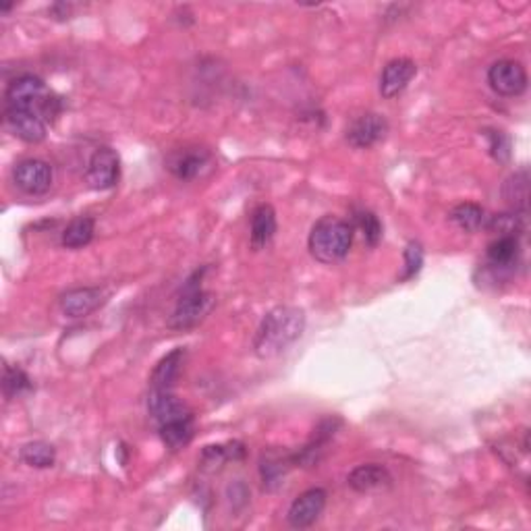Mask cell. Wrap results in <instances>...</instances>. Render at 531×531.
I'll return each mask as SVG.
<instances>
[{
  "instance_id": "6da1fadb",
  "label": "cell",
  "mask_w": 531,
  "mask_h": 531,
  "mask_svg": "<svg viewBox=\"0 0 531 531\" xmlns=\"http://www.w3.org/2000/svg\"><path fill=\"white\" fill-rule=\"evenodd\" d=\"M306 330V314L293 306H278L264 316L254 338V351L260 359H272L285 353Z\"/></svg>"
},
{
  "instance_id": "7a4b0ae2",
  "label": "cell",
  "mask_w": 531,
  "mask_h": 531,
  "mask_svg": "<svg viewBox=\"0 0 531 531\" xmlns=\"http://www.w3.org/2000/svg\"><path fill=\"white\" fill-rule=\"evenodd\" d=\"M353 224L338 216H322L312 226L307 237V247L318 262L337 264L343 262L353 245Z\"/></svg>"
},
{
  "instance_id": "3957f363",
  "label": "cell",
  "mask_w": 531,
  "mask_h": 531,
  "mask_svg": "<svg viewBox=\"0 0 531 531\" xmlns=\"http://www.w3.org/2000/svg\"><path fill=\"white\" fill-rule=\"evenodd\" d=\"M6 106L26 109L40 115L47 123H52L60 115V98L36 75H21L13 79L5 94Z\"/></svg>"
},
{
  "instance_id": "277c9868",
  "label": "cell",
  "mask_w": 531,
  "mask_h": 531,
  "mask_svg": "<svg viewBox=\"0 0 531 531\" xmlns=\"http://www.w3.org/2000/svg\"><path fill=\"white\" fill-rule=\"evenodd\" d=\"M203 272H206V268L195 270L185 283L183 293H181V297L177 301V306H174V312L169 320V326L172 330L195 328L197 324H202L203 320H206L208 314L212 312V307H214V303H216L214 295L202 289Z\"/></svg>"
},
{
  "instance_id": "5b68a950",
  "label": "cell",
  "mask_w": 531,
  "mask_h": 531,
  "mask_svg": "<svg viewBox=\"0 0 531 531\" xmlns=\"http://www.w3.org/2000/svg\"><path fill=\"white\" fill-rule=\"evenodd\" d=\"M488 83L498 96L517 98L527 89V71L519 60L503 58L496 60L488 69Z\"/></svg>"
},
{
  "instance_id": "8992f818",
  "label": "cell",
  "mask_w": 531,
  "mask_h": 531,
  "mask_svg": "<svg viewBox=\"0 0 531 531\" xmlns=\"http://www.w3.org/2000/svg\"><path fill=\"white\" fill-rule=\"evenodd\" d=\"M120 158L112 148H98L88 162L86 181L96 192H106L119 183Z\"/></svg>"
},
{
  "instance_id": "52a82bcc",
  "label": "cell",
  "mask_w": 531,
  "mask_h": 531,
  "mask_svg": "<svg viewBox=\"0 0 531 531\" xmlns=\"http://www.w3.org/2000/svg\"><path fill=\"white\" fill-rule=\"evenodd\" d=\"M13 179L21 192H26L27 195H44L50 192L55 172H52V166L47 161L26 158L13 169Z\"/></svg>"
},
{
  "instance_id": "ba28073f",
  "label": "cell",
  "mask_w": 531,
  "mask_h": 531,
  "mask_svg": "<svg viewBox=\"0 0 531 531\" xmlns=\"http://www.w3.org/2000/svg\"><path fill=\"white\" fill-rule=\"evenodd\" d=\"M389 135V120L378 112H366L353 120L347 129V141L355 150L374 148Z\"/></svg>"
},
{
  "instance_id": "9c48e42d",
  "label": "cell",
  "mask_w": 531,
  "mask_h": 531,
  "mask_svg": "<svg viewBox=\"0 0 531 531\" xmlns=\"http://www.w3.org/2000/svg\"><path fill=\"white\" fill-rule=\"evenodd\" d=\"M164 164L177 179L193 181L210 169L212 154L206 148H181L171 151Z\"/></svg>"
},
{
  "instance_id": "30bf717a",
  "label": "cell",
  "mask_w": 531,
  "mask_h": 531,
  "mask_svg": "<svg viewBox=\"0 0 531 531\" xmlns=\"http://www.w3.org/2000/svg\"><path fill=\"white\" fill-rule=\"evenodd\" d=\"M326 500L328 495L322 488H309L293 500L286 513V521L293 529H307L320 519V515L326 508Z\"/></svg>"
},
{
  "instance_id": "8fae6325",
  "label": "cell",
  "mask_w": 531,
  "mask_h": 531,
  "mask_svg": "<svg viewBox=\"0 0 531 531\" xmlns=\"http://www.w3.org/2000/svg\"><path fill=\"white\" fill-rule=\"evenodd\" d=\"M5 123L15 138L26 143H42L48 135V123L40 115L26 109L5 106Z\"/></svg>"
},
{
  "instance_id": "7c38bea8",
  "label": "cell",
  "mask_w": 531,
  "mask_h": 531,
  "mask_svg": "<svg viewBox=\"0 0 531 531\" xmlns=\"http://www.w3.org/2000/svg\"><path fill=\"white\" fill-rule=\"evenodd\" d=\"M392 475L384 465L378 463H366L358 465L351 474L347 475V485L358 495H374V492H384L392 488Z\"/></svg>"
},
{
  "instance_id": "4fadbf2b",
  "label": "cell",
  "mask_w": 531,
  "mask_h": 531,
  "mask_svg": "<svg viewBox=\"0 0 531 531\" xmlns=\"http://www.w3.org/2000/svg\"><path fill=\"white\" fill-rule=\"evenodd\" d=\"M417 75V65L411 58H392L390 63H386L380 75V94L386 100H392L399 94H403L409 83Z\"/></svg>"
},
{
  "instance_id": "5bb4252c",
  "label": "cell",
  "mask_w": 531,
  "mask_h": 531,
  "mask_svg": "<svg viewBox=\"0 0 531 531\" xmlns=\"http://www.w3.org/2000/svg\"><path fill=\"white\" fill-rule=\"evenodd\" d=\"M106 301V293L98 286H79V289L67 291L60 297V312L67 318H86L94 314Z\"/></svg>"
},
{
  "instance_id": "9a60e30c",
  "label": "cell",
  "mask_w": 531,
  "mask_h": 531,
  "mask_svg": "<svg viewBox=\"0 0 531 531\" xmlns=\"http://www.w3.org/2000/svg\"><path fill=\"white\" fill-rule=\"evenodd\" d=\"M148 413L151 415L158 426H162L166 422L172 420H181V417H189L192 411H189L187 405L183 401L174 397L172 390H151L148 394Z\"/></svg>"
},
{
  "instance_id": "2e32d148",
  "label": "cell",
  "mask_w": 531,
  "mask_h": 531,
  "mask_svg": "<svg viewBox=\"0 0 531 531\" xmlns=\"http://www.w3.org/2000/svg\"><path fill=\"white\" fill-rule=\"evenodd\" d=\"M278 229L276 223V212L270 203H260L252 212V224H249V243L255 249H264L268 243L275 239Z\"/></svg>"
},
{
  "instance_id": "e0dca14e",
  "label": "cell",
  "mask_w": 531,
  "mask_h": 531,
  "mask_svg": "<svg viewBox=\"0 0 531 531\" xmlns=\"http://www.w3.org/2000/svg\"><path fill=\"white\" fill-rule=\"evenodd\" d=\"M185 359V349H174L169 355L156 363L154 371L150 376V389L151 390H172L174 382L181 374V366Z\"/></svg>"
},
{
  "instance_id": "ac0fdd59",
  "label": "cell",
  "mask_w": 531,
  "mask_h": 531,
  "mask_svg": "<svg viewBox=\"0 0 531 531\" xmlns=\"http://www.w3.org/2000/svg\"><path fill=\"white\" fill-rule=\"evenodd\" d=\"M158 432H161L162 442L169 446L171 451H179L192 442V438L195 434V423H193V415L189 417H181V420H172L166 422L162 426H158Z\"/></svg>"
},
{
  "instance_id": "d6986e66",
  "label": "cell",
  "mask_w": 531,
  "mask_h": 531,
  "mask_svg": "<svg viewBox=\"0 0 531 531\" xmlns=\"http://www.w3.org/2000/svg\"><path fill=\"white\" fill-rule=\"evenodd\" d=\"M521 254L519 237H508V234H498V237L488 245V262L495 266V268H511V266L517 262V257Z\"/></svg>"
},
{
  "instance_id": "ffe728a7",
  "label": "cell",
  "mask_w": 531,
  "mask_h": 531,
  "mask_svg": "<svg viewBox=\"0 0 531 531\" xmlns=\"http://www.w3.org/2000/svg\"><path fill=\"white\" fill-rule=\"evenodd\" d=\"M451 223L457 224L461 231L465 233H477L485 229V223H488V214L480 206V203L474 202H463L459 206H454L451 210Z\"/></svg>"
},
{
  "instance_id": "44dd1931",
  "label": "cell",
  "mask_w": 531,
  "mask_h": 531,
  "mask_svg": "<svg viewBox=\"0 0 531 531\" xmlns=\"http://www.w3.org/2000/svg\"><path fill=\"white\" fill-rule=\"evenodd\" d=\"M96 233V220L92 216H78L65 226L60 243L67 249H81L92 243Z\"/></svg>"
},
{
  "instance_id": "7402d4cb",
  "label": "cell",
  "mask_w": 531,
  "mask_h": 531,
  "mask_svg": "<svg viewBox=\"0 0 531 531\" xmlns=\"http://www.w3.org/2000/svg\"><path fill=\"white\" fill-rule=\"evenodd\" d=\"M505 200L517 212H527L529 202V172L527 169H521L506 179L503 187Z\"/></svg>"
},
{
  "instance_id": "603a6c76",
  "label": "cell",
  "mask_w": 531,
  "mask_h": 531,
  "mask_svg": "<svg viewBox=\"0 0 531 531\" xmlns=\"http://www.w3.org/2000/svg\"><path fill=\"white\" fill-rule=\"evenodd\" d=\"M19 459L34 469H48L55 467L57 449L52 444L44 442V440H36V442H27L21 446Z\"/></svg>"
},
{
  "instance_id": "cb8c5ba5",
  "label": "cell",
  "mask_w": 531,
  "mask_h": 531,
  "mask_svg": "<svg viewBox=\"0 0 531 531\" xmlns=\"http://www.w3.org/2000/svg\"><path fill=\"white\" fill-rule=\"evenodd\" d=\"M293 465V459L291 457H278V454H264L262 463H260V474H262V480L264 485L268 490H275L278 488L280 484H283L286 472H289V467Z\"/></svg>"
},
{
  "instance_id": "d4e9b609",
  "label": "cell",
  "mask_w": 531,
  "mask_h": 531,
  "mask_svg": "<svg viewBox=\"0 0 531 531\" xmlns=\"http://www.w3.org/2000/svg\"><path fill=\"white\" fill-rule=\"evenodd\" d=\"M526 214L527 212H506V214L488 216L485 229L495 231L496 234H508V237H521L526 233Z\"/></svg>"
},
{
  "instance_id": "484cf974",
  "label": "cell",
  "mask_w": 531,
  "mask_h": 531,
  "mask_svg": "<svg viewBox=\"0 0 531 531\" xmlns=\"http://www.w3.org/2000/svg\"><path fill=\"white\" fill-rule=\"evenodd\" d=\"M245 457V446L241 442L231 444H218V446H206L202 453L203 467H220L226 461H241Z\"/></svg>"
},
{
  "instance_id": "4316f807",
  "label": "cell",
  "mask_w": 531,
  "mask_h": 531,
  "mask_svg": "<svg viewBox=\"0 0 531 531\" xmlns=\"http://www.w3.org/2000/svg\"><path fill=\"white\" fill-rule=\"evenodd\" d=\"M34 384L29 380V376L21 368L6 366L5 376H3V392L6 399H19L24 394L32 392Z\"/></svg>"
},
{
  "instance_id": "83f0119b",
  "label": "cell",
  "mask_w": 531,
  "mask_h": 531,
  "mask_svg": "<svg viewBox=\"0 0 531 531\" xmlns=\"http://www.w3.org/2000/svg\"><path fill=\"white\" fill-rule=\"evenodd\" d=\"M355 220H358V226H359V231H361L363 239H366L368 245L376 247L378 243L382 241V223H380V218H378L374 212L363 210V212H358V216H355Z\"/></svg>"
},
{
  "instance_id": "f1b7e54d",
  "label": "cell",
  "mask_w": 531,
  "mask_h": 531,
  "mask_svg": "<svg viewBox=\"0 0 531 531\" xmlns=\"http://www.w3.org/2000/svg\"><path fill=\"white\" fill-rule=\"evenodd\" d=\"M423 266V247L422 243L409 241V245L405 247V275L403 280H411L420 275Z\"/></svg>"
},
{
  "instance_id": "f546056e",
  "label": "cell",
  "mask_w": 531,
  "mask_h": 531,
  "mask_svg": "<svg viewBox=\"0 0 531 531\" xmlns=\"http://www.w3.org/2000/svg\"><path fill=\"white\" fill-rule=\"evenodd\" d=\"M485 135L490 140V154L498 162H506L511 158V141H508L506 135L503 131H488Z\"/></svg>"
}]
</instances>
